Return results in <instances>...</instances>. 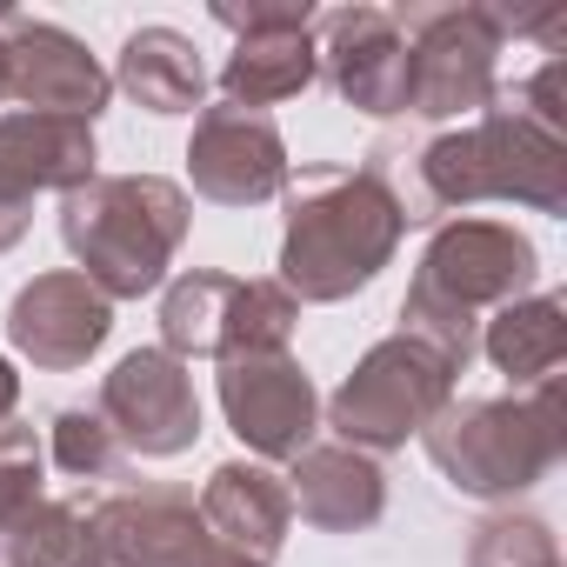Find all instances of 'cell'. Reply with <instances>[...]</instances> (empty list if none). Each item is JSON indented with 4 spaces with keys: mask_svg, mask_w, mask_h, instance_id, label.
Segmentation results:
<instances>
[{
    "mask_svg": "<svg viewBox=\"0 0 567 567\" xmlns=\"http://www.w3.org/2000/svg\"><path fill=\"white\" fill-rule=\"evenodd\" d=\"M427 461L441 467V481L467 501H514L534 494L560 454H567V427H560V381H540L527 394H481V401H447L427 427H421Z\"/></svg>",
    "mask_w": 567,
    "mask_h": 567,
    "instance_id": "5b68a950",
    "label": "cell"
},
{
    "mask_svg": "<svg viewBox=\"0 0 567 567\" xmlns=\"http://www.w3.org/2000/svg\"><path fill=\"white\" fill-rule=\"evenodd\" d=\"M514 388H540L554 381V368L567 361V301L560 295H527V301H507L481 321V348Z\"/></svg>",
    "mask_w": 567,
    "mask_h": 567,
    "instance_id": "44dd1931",
    "label": "cell"
},
{
    "mask_svg": "<svg viewBox=\"0 0 567 567\" xmlns=\"http://www.w3.org/2000/svg\"><path fill=\"white\" fill-rule=\"evenodd\" d=\"M295 161H288V141L267 114H247V107H200L194 121V141H187V181L200 200L214 207H267L280 200Z\"/></svg>",
    "mask_w": 567,
    "mask_h": 567,
    "instance_id": "5bb4252c",
    "label": "cell"
},
{
    "mask_svg": "<svg viewBox=\"0 0 567 567\" xmlns=\"http://www.w3.org/2000/svg\"><path fill=\"white\" fill-rule=\"evenodd\" d=\"M408 41V114L474 121L501 94V21L481 0H408L388 8Z\"/></svg>",
    "mask_w": 567,
    "mask_h": 567,
    "instance_id": "8992f818",
    "label": "cell"
},
{
    "mask_svg": "<svg viewBox=\"0 0 567 567\" xmlns=\"http://www.w3.org/2000/svg\"><path fill=\"white\" fill-rule=\"evenodd\" d=\"M48 461H54L61 474H74V481H114V474L127 467L114 427H107L94 408H61V414H54V427H48Z\"/></svg>",
    "mask_w": 567,
    "mask_h": 567,
    "instance_id": "cb8c5ba5",
    "label": "cell"
},
{
    "mask_svg": "<svg viewBox=\"0 0 567 567\" xmlns=\"http://www.w3.org/2000/svg\"><path fill=\"white\" fill-rule=\"evenodd\" d=\"M0 567H107L81 501H34L0 527Z\"/></svg>",
    "mask_w": 567,
    "mask_h": 567,
    "instance_id": "7402d4cb",
    "label": "cell"
},
{
    "mask_svg": "<svg viewBox=\"0 0 567 567\" xmlns=\"http://www.w3.org/2000/svg\"><path fill=\"white\" fill-rule=\"evenodd\" d=\"M501 101H507L514 114H527L534 127H547V134H567V61L554 54L547 68H534V74H527L520 87H507Z\"/></svg>",
    "mask_w": 567,
    "mask_h": 567,
    "instance_id": "484cf974",
    "label": "cell"
},
{
    "mask_svg": "<svg viewBox=\"0 0 567 567\" xmlns=\"http://www.w3.org/2000/svg\"><path fill=\"white\" fill-rule=\"evenodd\" d=\"M315 87V28H260L240 34L234 54L220 61V101L267 114L280 101H295Z\"/></svg>",
    "mask_w": 567,
    "mask_h": 567,
    "instance_id": "ffe728a7",
    "label": "cell"
},
{
    "mask_svg": "<svg viewBox=\"0 0 567 567\" xmlns=\"http://www.w3.org/2000/svg\"><path fill=\"white\" fill-rule=\"evenodd\" d=\"M527 295H540V247L514 220L454 214L427 234V247L414 260L394 334L434 348L461 374L481 348V321L507 301H527Z\"/></svg>",
    "mask_w": 567,
    "mask_h": 567,
    "instance_id": "3957f363",
    "label": "cell"
},
{
    "mask_svg": "<svg viewBox=\"0 0 567 567\" xmlns=\"http://www.w3.org/2000/svg\"><path fill=\"white\" fill-rule=\"evenodd\" d=\"M187 227L194 200L167 174H94L87 187L61 194V240L74 254V274L94 280L107 301H141L167 288Z\"/></svg>",
    "mask_w": 567,
    "mask_h": 567,
    "instance_id": "277c9868",
    "label": "cell"
},
{
    "mask_svg": "<svg viewBox=\"0 0 567 567\" xmlns=\"http://www.w3.org/2000/svg\"><path fill=\"white\" fill-rule=\"evenodd\" d=\"M107 334H114V301L94 288V280H81L74 267L34 274L28 288H14V301H8V341L41 374L87 368L107 348Z\"/></svg>",
    "mask_w": 567,
    "mask_h": 567,
    "instance_id": "9a60e30c",
    "label": "cell"
},
{
    "mask_svg": "<svg viewBox=\"0 0 567 567\" xmlns=\"http://www.w3.org/2000/svg\"><path fill=\"white\" fill-rule=\"evenodd\" d=\"M401 234H408V214L368 161L361 167L315 161L280 187V274L274 280L301 308L354 301L361 288L381 280V267H394Z\"/></svg>",
    "mask_w": 567,
    "mask_h": 567,
    "instance_id": "7a4b0ae2",
    "label": "cell"
},
{
    "mask_svg": "<svg viewBox=\"0 0 567 567\" xmlns=\"http://www.w3.org/2000/svg\"><path fill=\"white\" fill-rule=\"evenodd\" d=\"M41 474H48V447L28 421H0V527L21 520L41 494Z\"/></svg>",
    "mask_w": 567,
    "mask_h": 567,
    "instance_id": "d4e9b609",
    "label": "cell"
},
{
    "mask_svg": "<svg viewBox=\"0 0 567 567\" xmlns=\"http://www.w3.org/2000/svg\"><path fill=\"white\" fill-rule=\"evenodd\" d=\"M301 301L280 280H240L220 267H187L161 288V348L174 361H234L288 348Z\"/></svg>",
    "mask_w": 567,
    "mask_h": 567,
    "instance_id": "52a82bcc",
    "label": "cell"
},
{
    "mask_svg": "<svg viewBox=\"0 0 567 567\" xmlns=\"http://www.w3.org/2000/svg\"><path fill=\"white\" fill-rule=\"evenodd\" d=\"M14 408H21V374H14L8 354H0V421H14Z\"/></svg>",
    "mask_w": 567,
    "mask_h": 567,
    "instance_id": "f1b7e54d",
    "label": "cell"
},
{
    "mask_svg": "<svg viewBox=\"0 0 567 567\" xmlns=\"http://www.w3.org/2000/svg\"><path fill=\"white\" fill-rule=\"evenodd\" d=\"M454 381L461 374L434 348H421L408 334H388L328 394V427L361 454H394V447L421 441V427L454 401Z\"/></svg>",
    "mask_w": 567,
    "mask_h": 567,
    "instance_id": "ba28073f",
    "label": "cell"
},
{
    "mask_svg": "<svg viewBox=\"0 0 567 567\" xmlns=\"http://www.w3.org/2000/svg\"><path fill=\"white\" fill-rule=\"evenodd\" d=\"M34 227V200H14V194H0V254L21 247V234Z\"/></svg>",
    "mask_w": 567,
    "mask_h": 567,
    "instance_id": "83f0119b",
    "label": "cell"
},
{
    "mask_svg": "<svg viewBox=\"0 0 567 567\" xmlns=\"http://www.w3.org/2000/svg\"><path fill=\"white\" fill-rule=\"evenodd\" d=\"M87 520H94V540H101L107 567H254L234 547H220L214 527L200 520L194 494L167 487V481L121 487V494L94 501Z\"/></svg>",
    "mask_w": 567,
    "mask_h": 567,
    "instance_id": "9c48e42d",
    "label": "cell"
},
{
    "mask_svg": "<svg viewBox=\"0 0 567 567\" xmlns=\"http://www.w3.org/2000/svg\"><path fill=\"white\" fill-rule=\"evenodd\" d=\"M0 41H8V101H21V114H68L87 127L107 114L114 81L81 34H68L61 21L0 8Z\"/></svg>",
    "mask_w": 567,
    "mask_h": 567,
    "instance_id": "4fadbf2b",
    "label": "cell"
},
{
    "mask_svg": "<svg viewBox=\"0 0 567 567\" xmlns=\"http://www.w3.org/2000/svg\"><path fill=\"white\" fill-rule=\"evenodd\" d=\"M134 107H147L154 121H174V114H194L207 101V68H200V48L181 34V28H134L121 41V61L107 74Z\"/></svg>",
    "mask_w": 567,
    "mask_h": 567,
    "instance_id": "d6986e66",
    "label": "cell"
},
{
    "mask_svg": "<svg viewBox=\"0 0 567 567\" xmlns=\"http://www.w3.org/2000/svg\"><path fill=\"white\" fill-rule=\"evenodd\" d=\"M467 567H560V540H554V527L540 514L494 507L467 534Z\"/></svg>",
    "mask_w": 567,
    "mask_h": 567,
    "instance_id": "603a6c76",
    "label": "cell"
},
{
    "mask_svg": "<svg viewBox=\"0 0 567 567\" xmlns=\"http://www.w3.org/2000/svg\"><path fill=\"white\" fill-rule=\"evenodd\" d=\"M368 167L394 187L408 227L441 220V214L474 207V200H514L534 214H567V134L534 127L501 94H494V107L421 141L414 154L381 147Z\"/></svg>",
    "mask_w": 567,
    "mask_h": 567,
    "instance_id": "6da1fadb",
    "label": "cell"
},
{
    "mask_svg": "<svg viewBox=\"0 0 567 567\" xmlns=\"http://www.w3.org/2000/svg\"><path fill=\"white\" fill-rule=\"evenodd\" d=\"M234 41L240 34H260V28H315V8L308 0H214L207 8Z\"/></svg>",
    "mask_w": 567,
    "mask_h": 567,
    "instance_id": "4316f807",
    "label": "cell"
},
{
    "mask_svg": "<svg viewBox=\"0 0 567 567\" xmlns=\"http://www.w3.org/2000/svg\"><path fill=\"white\" fill-rule=\"evenodd\" d=\"M0 101H8V41H0Z\"/></svg>",
    "mask_w": 567,
    "mask_h": 567,
    "instance_id": "f546056e",
    "label": "cell"
},
{
    "mask_svg": "<svg viewBox=\"0 0 567 567\" xmlns=\"http://www.w3.org/2000/svg\"><path fill=\"white\" fill-rule=\"evenodd\" d=\"M94 414L114 427L121 454L141 461H174L200 441V394L187 361H174L167 348H134L114 361V374H101V401Z\"/></svg>",
    "mask_w": 567,
    "mask_h": 567,
    "instance_id": "30bf717a",
    "label": "cell"
},
{
    "mask_svg": "<svg viewBox=\"0 0 567 567\" xmlns=\"http://www.w3.org/2000/svg\"><path fill=\"white\" fill-rule=\"evenodd\" d=\"M101 174V147L87 121L68 114H0V194L34 200V194H74Z\"/></svg>",
    "mask_w": 567,
    "mask_h": 567,
    "instance_id": "ac0fdd59",
    "label": "cell"
},
{
    "mask_svg": "<svg viewBox=\"0 0 567 567\" xmlns=\"http://www.w3.org/2000/svg\"><path fill=\"white\" fill-rule=\"evenodd\" d=\"M288 501L301 507L308 527L321 534H368L388 514V467L348 441H315L308 454L288 461Z\"/></svg>",
    "mask_w": 567,
    "mask_h": 567,
    "instance_id": "2e32d148",
    "label": "cell"
},
{
    "mask_svg": "<svg viewBox=\"0 0 567 567\" xmlns=\"http://www.w3.org/2000/svg\"><path fill=\"white\" fill-rule=\"evenodd\" d=\"M220 414L234 427V441L254 454V461H295L315 447V427H321V394L308 381V368L274 348V354H234L220 361Z\"/></svg>",
    "mask_w": 567,
    "mask_h": 567,
    "instance_id": "8fae6325",
    "label": "cell"
},
{
    "mask_svg": "<svg viewBox=\"0 0 567 567\" xmlns=\"http://www.w3.org/2000/svg\"><path fill=\"white\" fill-rule=\"evenodd\" d=\"M315 74L368 121L408 114V41L388 8H328L315 14Z\"/></svg>",
    "mask_w": 567,
    "mask_h": 567,
    "instance_id": "7c38bea8",
    "label": "cell"
},
{
    "mask_svg": "<svg viewBox=\"0 0 567 567\" xmlns=\"http://www.w3.org/2000/svg\"><path fill=\"white\" fill-rule=\"evenodd\" d=\"M200 520L214 527L220 547H234L240 560L254 567H274L280 547H288V527H295V501H288V481H280L267 461H220L200 487Z\"/></svg>",
    "mask_w": 567,
    "mask_h": 567,
    "instance_id": "e0dca14e",
    "label": "cell"
}]
</instances>
